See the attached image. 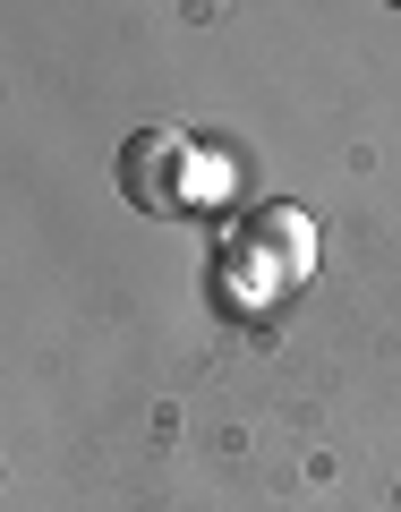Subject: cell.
Returning <instances> with one entry per match:
<instances>
[{"instance_id":"1","label":"cell","mask_w":401,"mask_h":512,"mask_svg":"<svg viewBox=\"0 0 401 512\" xmlns=\"http://www.w3.org/2000/svg\"><path fill=\"white\" fill-rule=\"evenodd\" d=\"M188 137L180 128H137L120 146V197L137 205V214H154V222H171V214H188V188H197V163H188Z\"/></svg>"},{"instance_id":"2","label":"cell","mask_w":401,"mask_h":512,"mask_svg":"<svg viewBox=\"0 0 401 512\" xmlns=\"http://www.w3.org/2000/svg\"><path fill=\"white\" fill-rule=\"evenodd\" d=\"M248 239L274 256V274H282V282H299V274H308V256H316V231H308V214H299V205H265Z\"/></svg>"}]
</instances>
